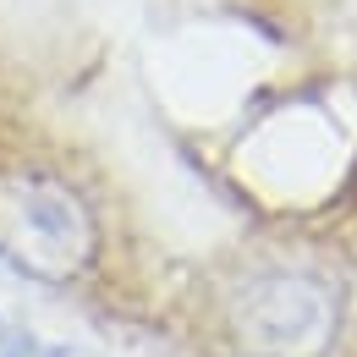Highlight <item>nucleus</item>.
<instances>
[{"instance_id":"nucleus-3","label":"nucleus","mask_w":357,"mask_h":357,"mask_svg":"<svg viewBox=\"0 0 357 357\" xmlns=\"http://www.w3.org/2000/svg\"><path fill=\"white\" fill-rule=\"evenodd\" d=\"M22 341H28V335H17V330H11L6 319H0V357H11L17 347H22Z\"/></svg>"},{"instance_id":"nucleus-2","label":"nucleus","mask_w":357,"mask_h":357,"mask_svg":"<svg viewBox=\"0 0 357 357\" xmlns=\"http://www.w3.org/2000/svg\"><path fill=\"white\" fill-rule=\"evenodd\" d=\"M341 324V297L313 269H259L231 297V330L259 357H319Z\"/></svg>"},{"instance_id":"nucleus-1","label":"nucleus","mask_w":357,"mask_h":357,"mask_svg":"<svg viewBox=\"0 0 357 357\" xmlns=\"http://www.w3.org/2000/svg\"><path fill=\"white\" fill-rule=\"evenodd\" d=\"M99 253V215L93 204L45 165H17L0 176V259L28 275L66 286Z\"/></svg>"},{"instance_id":"nucleus-4","label":"nucleus","mask_w":357,"mask_h":357,"mask_svg":"<svg viewBox=\"0 0 357 357\" xmlns=\"http://www.w3.org/2000/svg\"><path fill=\"white\" fill-rule=\"evenodd\" d=\"M11 357H61V352H50V347H33V341H22Z\"/></svg>"}]
</instances>
